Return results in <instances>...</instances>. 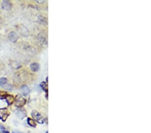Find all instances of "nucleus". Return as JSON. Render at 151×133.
Listing matches in <instances>:
<instances>
[{"instance_id":"18","label":"nucleus","mask_w":151,"mask_h":133,"mask_svg":"<svg viewBox=\"0 0 151 133\" xmlns=\"http://www.w3.org/2000/svg\"><path fill=\"white\" fill-rule=\"evenodd\" d=\"M13 133H23V132H13Z\"/></svg>"},{"instance_id":"8","label":"nucleus","mask_w":151,"mask_h":133,"mask_svg":"<svg viewBox=\"0 0 151 133\" xmlns=\"http://www.w3.org/2000/svg\"><path fill=\"white\" fill-rule=\"evenodd\" d=\"M8 83V81H7V78L5 77H2L0 79V86L3 87H5V86Z\"/></svg>"},{"instance_id":"12","label":"nucleus","mask_w":151,"mask_h":133,"mask_svg":"<svg viewBox=\"0 0 151 133\" xmlns=\"http://www.w3.org/2000/svg\"><path fill=\"white\" fill-rule=\"evenodd\" d=\"M40 87H41V88L42 89V90H44L46 93H47L48 92V85H47V82H45V81H43L40 83Z\"/></svg>"},{"instance_id":"2","label":"nucleus","mask_w":151,"mask_h":133,"mask_svg":"<svg viewBox=\"0 0 151 133\" xmlns=\"http://www.w3.org/2000/svg\"><path fill=\"white\" fill-rule=\"evenodd\" d=\"M10 113L7 108H4L0 109V119L3 122H5L7 120V118L10 116Z\"/></svg>"},{"instance_id":"16","label":"nucleus","mask_w":151,"mask_h":133,"mask_svg":"<svg viewBox=\"0 0 151 133\" xmlns=\"http://www.w3.org/2000/svg\"><path fill=\"white\" fill-rule=\"evenodd\" d=\"M0 130H5V128L4 126H2V125H0Z\"/></svg>"},{"instance_id":"10","label":"nucleus","mask_w":151,"mask_h":133,"mask_svg":"<svg viewBox=\"0 0 151 133\" xmlns=\"http://www.w3.org/2000/svg\"><path fill=\"white\" fill-rule=\"evenodd\" d=\"M27 123L28 125H29L30 126H32V127H36V122H35L34 120L31 119V118H28L27 119Z\"/></svg>"},{"instance_id":"5","label":"nucleus","mask_w":151,"mask_h":133,"mask_svg":"<svg viewBox=\"0 0 151 133\" xmlns=\"http://www.w3.org/2000/svg\"><path fill=\"white\" fill-rule=\"evenodd\" d=\"M2 8L6 10H9L12 8V4L8 1H3L2 4Z\"/></svg>"},{"instance_id":"13","label":"nucleus","mask_w":151,"mask_h":133,"mask_svg":"<svg viewBox=\"0 0 151 133\" xmlns=\"http://www.w3.org/2000/svg\"><path fill=\"white\" fill-rule=\"evenodd\" d=\"M21 90H22V91L23 92V93H24V94H26V95L29 93L30 91L29 89V87L27 86H26V85H24V86L22 87H21Z\"/></svg>"},{"instance_id":"6","label":"nucleus","mask_w":151,"mask_h":133,"mask_svg":"<svg viewBox=\"0 0 151 133\" xmlns=\"http://www.w3.org/2000/svg\"><path fill=\"white\" fill-rule=\"evenodd\" d=\"M30 69H32V71H34V72H36L38 71L40 69V65L39 64L36 63H33L30 65Z\"/></svg>"},{"instance_id":"9","label":"nucleus","mask_w":151,"mask_h":133,"mask_svg":"<svg viewBox=\"0 0 151 133\" xmlns=\"http://www.w3.org/2000/svg\"><path fill=\"white\" fill-rule=\"evenodd\" d=\"M38 22L41 24H43V25H47L48 24V22H47V20L46 17H43V16H39L38 18Z\"/></svg>"},{"instance_id":"15","label":"nucleus","mask_w":151,"mask_h":133,"mask_svg":"<svg viewBox=\"0 0 151 133\" xmlns=\"http://www.w3.org/2000/svg\"><path fill=\"white\" fill-rule=\"evenodd\" d=\"M38 40H40V43L42 44V45H43V44H45V45H47V39L45 38H44L42 36H38Z\"/></svg>"},{"instance_id":"11","label":"nucleus","mask_w":151,"mask_h":133,"mask_svg":"<svg viewBox=\"0 0 151 133\" xmlns=\"http://www.w3.org/2000/svg\"><path fill=\"white\" fill-rule=\"evenodd\" d=\"M5 101L7 102V103L9 105H11L14 102V97L12 96V95H8L7 96V97L5 98Z\"/></svg>"},{"instance_id":"4","label":"nucleus","mask_w":151,"mask_h":133,"mask_svg":"<svg viewBox=\"0 0 151 133\" xmlns=\"http://www.w3.org/2000/svg\"><path fill=\"white\" fill-rule=\"evenodd\" d=\"M8 38L10 41L13 42H16L17 40L18 37H17V35L16 32H11L9 34Z\"/></svg>"},{"instance_id":"3","label":"nucleus","mask_w":151,"mask_h":133,"mask_svg":"<svg viewBox=\"0 0 151 133\" xmlns=\"http://www.w3.org/2000/svg\"><path fill=\"white\" fill-rule=\"evenodd\" d=\"M32 116L33 118L34 119V120H36L38 123H40V124H42V118L41 114H40L38 112H37L36 110H33L32 112Z\"/></svg>"},{"instance_id":"14","label":"nucleus","mask_w":151,"mask_h":133,"mask_svg":"<svg viewBox=\"0 0 151 133\" xmlns=\"http://www.w3.org/2000/svg\"><path fill=\"white\" fill-rule=\"evenodd\" d=\"M9 94L5 92H3V91H0V99H4L5 100V98L7 97V96Z\"/></svg>"},{"instance_id":"7","label":"nucleus","mask_w":151,"mask_h":133,"mask_svg":"<svg viewBox=\"0 0 151 133\" xmlns=\"http://www.w3.org/2000/svg\"><path fill=\"white\" fill-rule=\"evenodd\" d=\"M17 116H18L20 118L22 119V118H24L26 116V114L24 110H19L17 111Z\"/></svg>"},{"instance_id":"17","label":"nucleus","mask_w":151,"mask_h":133,"mask_svg":"<svg viewBox=\"0 0 151 133\" xmlns=\"http://www.w3.org/2000/svg\"><path fill=\"white\" fill-rule=\"evenodd\" d=\"M2 133H9V132L7 131H6V130H3V132H2Z\"/></svg>"},{"instance_id":"1","label":"nucleus","mask_w":151,"mask_h":133,"mask_svg":"<svg viewBox=\"0 0 151 133\" xmlns=\"http://www.w3.org/2000/svg\"><path fill=\"white\" fill-rule=\"evenodd\" d=\"M26 103V100L20 94L17 95L14 99V104L16 107L18 108L23 107Z\"/></svg>"}]
</instances>
